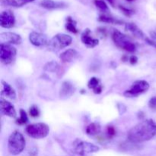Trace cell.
Masks as SVG:
<instances>
[{"mask_svg": "<svg viewBox=\"0 0 156 156\" xmlns=\"http://www.w3.org/2000/svg\"><path fill=\"white\" fill-rule=\"evenodd\" d=\"M156 136V122L152 119L145 120L136 125L127 133L129 142L141 143L149 141Z\"/></svg>", "mask_w": 156, "mask_h": 156, "instance_id": "obj_1", "label": "cell"}, {"mask_svg": "<svg viewBox=\"0 0 156 156\" xmlns=\"http://www.w3.org/2000/svg\"><path fill=\"white\" fill-rule=\"evenodd\" d=\"M26 141L22 134L18 131H14L10 135L8 141V149L10 154L18 155L25 148Z\"/></svg>", "mask_w": 156, "mask_h": 156, "instance_id": "obj_2", "label": "cell"}, {"mask_svg": "<svg viewBox=\"0 0 156 156\" xmlns=\"http://www.w3.org/2000/svg\"><path fill=\"white\" fill-rule=\"evenodd\" d=\"M112 39L116 46L129 53H134L136 50V46L132 40L120 30L114 29L112 31Z\"/></svg>", "mask_w": 156, "mask_h": 156, "instance_id": "obj_3", "label": "cell"}, {"mask_svg": "<svg viewBox=\"0 0 156 156\" xmlns=\"http://www.w3.org/2000/svg\"><path fill=\"white\" fill-rule=\"evenodd\" d=\"M99 149L100 148L96 145L79 139L75 140L73 144V153L75 156H86L98 152Z\"/></svg>", "mask_w": 156, "mask_h": 156, "instance_id": "obj_4", "label": "cell"}, {"mask_svg": "<svg viewBox=\"0 0 156 156\" xmlns=\"http://www.w3.org/2000/svg\"><path fill=\"white\" fill-rule=\"evenodd\" d=\"M73 38L66 34H58L48 41L47 50L51 52H57L61 49L68 47L72 44Z\"/></svg>", "mask_w": 156, "mask_h": 156, "instance_id": "obj_5", "label": "cell"}, {"mask_svg": "<svg viewBox=\"0 0 156 156\" xmlns=\"http://www.w3.org/2000/svg\"><path fill=\"white\" fill-rule=\"evenodd\" d=\"M25 130L29 136L39 140L45 138L48 136L50 133V127L46 123H37L28 125L26 127Z\"/></svg>", "mask_w": 156, "mask_h": 156, "instance_id": "obj_6", "label": "cell"}, {"mask_svg": "<svg viewBox=\"0 0 156 156\" xmlns=\"http://www.w3.org/2000/svg\"><path fill=\"white\" fill-rule=\"evenodd\" d=\"M149 88V84L146 81L138 80L133 82L130 88L126 90L123 94L126 98H135L146 92Z\"/></svg>", "mask_w": 156, "mask_h": 156, "instance_id": "obj_7", "label": "cell"}, {"mask_svg": "<svg viewBox=\"0 0 156 156\" xmlns=\"http://www.w3.org/2000/svg\"><path fill=\"white\" fill-rule=\"evenodd\" d=\"M17 54L16 49L10 44H0V59L2 63L9 65L14 62Z\"/></svg>", "mask_w": 156, "mask_h": 156, "instance_id": "obj_8", "label": "cell"}, {"mask_svg": "<svg viewBox=\"0 0 156 156\" xmlns=\"http://www.w3.org/2000/svg\"><path fill=\"white\" fill-rule=\"evenodd\" d=\"M15 24V17L11 10H5L0 15V25L4 28H11Z\"/></svg>", "mask_w": 156, "mask_h": 156, "instance_id": "obj_9", "label": "cell"}, {"mask_svg": "<svg viewBox=\"0 0 156 156\" xmlns=\"http://www.w3.org/2000/svg\"><path fill=\"white\" fill-rule=\"evenodd\" d=\"M29 41L35 47H41L47 45L48 41L45 34L39 32L33 31L29 34Z\"/></svg>", "mask_w": 156, "mask_h": 156, "instance_id": "obj_10", "label": "cell"}, {"mask_svg": "<svg viewBox=\"0 0 156 156\" xmlns=\"http://www.w3.org/2000/svg\"><path fill=\"white\" fill-rule=\"evenodd\" d=\"M1 44H20L22 41L21 36L14 32H4L0 34Z\"/></svg>", "mask_w": 156, "mask_h": 156, "instance_id": "obj_11", "label": "cell"}, {"mask_svg": "<svg viewBox=\"0 0 156 156\" xmlns=\"http://www.w3.org/2000/svg\"><path fill=\"white\" fill-rule=\"evenodd\" d=\"M0 111L2 114L12 118H15L17 116L15 106L11 102L4 100L2 98L0 100Z\"/></svg>", "mask_w": 156, "mask_h": 156, "instance_id": "obj_12", "label": "cell"}, {"mask_svg": "<svg viewBox=\"0 0 156 156\" xmlns=\"http://www.w3.org/2000/svg\"><path fill=\"white\" fill-rule=\"evenodd\" d=\"M81 40L82 44L88 48H94L99 44L98 40L91 37V30L89 28H86L84 30L81 36Z\"/></svg>", "mask_w": 156, "mask_h": 156, "instance_id": "obj_13", "label": "cell"}, {"mask_svg": "<svg viewBox=\"0 0 156 156\" xmlns=\"http://www.w3.org/2000/svg\"><path fill=\"white\" fill-rule=\"evenodd\" d=\"M76 91V88L73 83L68 81L62 82L59 91V97L61 99H67L71 97Z\"/></svg>", "mask_w": 156, "mask_h": 156, "instance_id": "obj_14", "label": "cell"}, {"mask_svg": "<svg viewBox=\"0 0 156 156\" xmlns=\"http://www.w3.org/2000/svg\"><path fill=\"white\" fill-rule=\"evenodd\" d=\"M40 5L41 7L48 9V10L62 9L67 6V5L63 2H58L54 1V0H43Z\"/></svg>", "mask_w": 156, "mask_h": 156, "instance_id": "obj_15", "label": "cell"}, {"mask_svg": "<svg viewBox=\"0 0 156 156\" xmlns=\"http://www.w3.org/2000/svg\"><path fill=\"white\" fill-rule=\"evenodd\" d=\"M79 56V53L74 49H68L67 50L62 53L59 58L63 62H71Z\"/></svg>", "mask_w": 156, "mask_h": 156, "instance_id": "obj_16", "label": "cell"}, {"mask_svg": "<svg viewBox=\"0 0 156 156\" xmlns=\"http://www.w3.org/2000/svg\"><path fill=\"white\" fill-rule=\"evenodd\" d=\"M125 29H126L127 31H129V33L132 34L134 37L137 38H140V39H143L145 37L144 33L142 31L141 29H140L138 27V26L136 25L134 23H126V25H125Z\"/></svg>", "mask_w": 156, "mask_h": 156, "instance_id": "obj_17", "label": "cell"}, {"mask_svg": "<svg viewBox=\"0 0 156 156\" xmlns=\"http://www.w3.org/2000/svg\"><path fill=\"white\" fill-rule=\"evenodd\" d=\"M34 1L35 0H1V5L9 7L20 8Z\"/></svg>", "mask_w": 156, "mask_h": 156, "instance_id": "obj_18", "label": "cell"}, {"mask_svg": "<svg viewBox=\"0 0 156 156\" xmlns=\"http://www.w3.org/2000/svg\"><path fill=\"white\" fill-rule=\"evenodd\" d=\"M2 91L1 92L2 96L5 95L12 100H15L16 98V92L15 89L8 82L3 80H2Z\"/></svg>", "mask_w": 156, "mask_h": 156, "instance_id": "obj_19", "label": "cell"}, {"mask_svg": "<svg viewBox=\"0 0 156 156\" xmlns=\"http://www.w3.org/2000/svg\"><path fill=\"white\" fill-rule=\"evenodd\" d=\"M88 87L90 89H92L95 94H99L102 92L103 87L101 84V81L98 78L92 77L89 80L88 83Z\"/></svg>", "mask_w": 156, "mask_h": 156, "instance_id": "obj_20", "label": "cell"}, {"mask_svg": "<svg viewBox=\"0 0 156 156\" xmlns=\"http://www.w3.org/2000/svg\"><path fill=\"white\" fill-rule=\"evenodd\" d=\"M101 131V126L100 123H95V122L90 123L85 129L87 135L91 136L98 135L100 133Z\"/></svg>", "mask_w": 156, "mask_h": 156, "instance_id": "obj_21", "label": "cell"}, {"mask_svg": "<svg viewBox=\"0 0 156 156\" xmlns=\"http://www.w3.org/2000/svg\"><path fill=\"white\" fill-rule=\"evenodd\" d=\"M98 21H101V22L114 24H122L123 23V21H121V20L114 18V17L111 16V15H105V14L101 15L100 16L98 17Z\"/></svg>", "mask_w": 156, "mask_h": 156, "instance_id": "obj_22", "label": "cell"}, {"mask_svg": "<svg viewBox=\"0 0 156 156\" xmlns=\"http://www.w3.org/2000/svg\"><path fill=\"white\" fill-rule=\"evenodd\" d=\"M65 27L67 30L70 31L71 33L77 34L78 32H79V30H78V28L76 27V21L70 16L67 17Z\"/></svg>", "mask_w": 156, "mask_h": 156, "instance_id": "obj_23", "label": "cell"}, {"mask_svg": "<svg viewBox=\"0 0 156 156\" xmlns=\"http://www.w3.org/2000/svg\"><path fill=\"white\" fill-rule=\"evenodd\" d=\"M59 69H60V66L55 61H50V62H47L44 67V69L49 73H56V72L59 71Z\"/></svg>", "mask_w": 156, "mask_h": 156, "instance_id": "obj_24", "label": "cell"}, {"mask_svg": "<svg viewBox=\"0 0 156 156\" xmlns=\"http://www.w3.org/2000/svg\"><path fill=\"white\" fill-rule=\"evenodd\" d=\"M20 114V117L18 119H17L16 123L18 125H24L25 123H27L28 121V117H27V113L24 110L21 109L19 111Z\"/></svg>", "mask_w": 156, "mask_h": 156, "instance_id": "obj_25", "label": "cell"}, {"mask_svg": "<svg viewBox=\"0 0 156 156\" xmlns=\"http://www.w3.org/2000/svg\"><path fill=\"white\" fill-rule=\"evenodd\" d=\"M94 3L97 8H98L102 12H108L109 10L108 5L103 0H94Z\"/></svg>", "mask_w": 156, "mask_h": 156, "instance_id": "obj_26", "label": "cell"}, {"mask_svg": "<svg viewBox=\"0 0 156 156\" xmlns=\"http://www.w3.org/2000/svg\"><path fill=\"white\" fill-rule=\"evenodd\" d=\"M29 113H30V115L32 117H39L40 115V111L38 109V108L35 105H33L30 108V111H29Z\"/></svg>", "mask_w": 156, "mask_h": 156, "instance_id": "obj_27", "label": "cell"}, {"mask_svg": "<svg viewBox=\"0 0 156 156\" xmlns=\"http://www.w3.org/2000/svg\"><path fill=\"white\" fill-rule=\"evenodd\" d=\"M119 9H120V11H121L125 15H126V16H131V15L134 13L133 10H132V9H128V8L125 7V6L121 5H119Z\"/></svg>", "mask_w": 156, "mask_h": 156, "instance_id": "obj_28", "label": "cell"}, {"mask_svg": "<svg viewBox=\"0 0 156 156\" xmlns=\"http://www.w3.org/2000/svg\"><path fill=\"white\" fill-rule=\"evenodd\" d=\"M116 135L115 128L112 126H109L107 128V136L108 139H111Z\"/></svg>", "mask_w": 156, "mask_h": 156, "instance_id": "obj_29", "label": "cell"}, {"mask_svg": "<svg viewBox=\"0 0 156 156\" xmlns=\"http://www.w3.org/2000/svg\"><path fill=\"white\" fill-rule=\"evenodd\" d=\"M149 107L152 110H156V96L152 97L149 101Z\"/></svg>", "mask_w": 156, "mask_h": 156, "instance_id": "obj_30", "label": "cell"}, {"mask_svg": "<svg viewBox=\"0 0 156 156\" xmlns=\"http://www.w3.org/2000/svg\"><path fill=\"white\" fill-rule=\"evenodd\" d=\"M117 108H118V111L120 114H123L126 112V107L123 104H117Z\"/></svg>", "mask_w": 156, "mask_h": 156, "instance_id": "obj_31", "label": "cell"}, {"mask_svg": "<svg viewBox=\"0 0 156 156\" xmlns=\"http://www.w3.org/2000/svg\"><path fill=\"white\" fill-rule=\"evenodd\" d=\"M129 62H130L131 65H135V64H136V62H138V58H137L135 55H133V56H129Z\"/></svg>", "mask_w": 156, "mask_h": 156, "instance_id": "obj_32", "label": "cell"}, {"mask_svg": "<svg viewBox=\"0 0 156 156\" xmlns=\"http://www.w3.org/2000/svg\"><path fill=\"white\" fill-rule=\"evenodd\" d=\"M145 41H146V43H147L148 44H149V45L152 46V47H154L155 48H156V41H154V40H152V39H149V37L145 38Z\"/></svg>", "mask_w": 156, "mask_h": 156, "instance_id": "obj_33", "label": "cell"}, {"mask_svg": "<svg viewBox=\"0 0 156 156\" xmlns=\"http://www.w3.org/2000/svg\"><path fill=\"white\" fill-rule=\"evenodd\" d=\"M150 35L154 41H156V31H151Z\"/></svg>", "mask_w": 156, "mask_h": 156, "instance_id": "obj_34", "label": "cell"}, {"mask_svg": "<svg viewBox=\"0 0 156 156\" xmlns=\"http://www.w3.org/2000/svg\"><path fill=\"white\" fill-rule=\"evenodd\" d=\"M110 4L112 6H114V3H115V0H107Z\"/></svg>", "mask_w": 156, "mask_h": 156, "instance_id": "obj_35", "label": "cell"}, {"mask_svg": "<svg viewBox=\"0 0 156 156\" xmlns=\"http://www.w3.org/2000/svg\"><path fill=\"white\" fill-rule=\"evenodd\" d=\"M126 1H128V2H133L134 0H126Z\"/></svg>", "mask_w": 156, "mask_h": 156, "instance_id": "obj_36", "label": "cell"}]
</instances>
